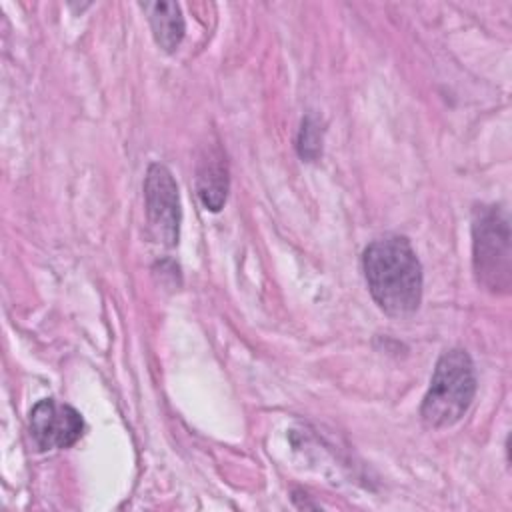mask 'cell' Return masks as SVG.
I'll return each instance as SVG.
<instances>
[{
    "instance_id": "cell-7",
    "label": "cell",
    "mask_w": 512,
    "mask_h": 512,
    "mask_svg": "<svg viewBox=\"0 0 512 512\" xmlns=\"http://www.w3.org/2000/svg\"><path fill=\"white\" fill-rule=\"evenodd\" d=\"M156 44L164 52H174L184 38V16L176 2H142Z\"/></svg>"
},
{
    "instance_id": "cell-2",
    "label": "cell",
    "mask_w": 512,
    "mask_h": 512,
    "mask_svg": "<svg viewBox=\"0 0 512 512\" xmlns=\"http://www.w3.org/2000/svg\"><path fill=\"white\" fill-rule=\"evenodd\" d=\"M474 394L476 374L470 354L462 348L442 352L420 406L422 422L428 428L456 424L468 412Z\"/></svg>"
},
{
    "instance_id": "cell-1",
    "label": "cell",
    "mask_w": 512,
    "mask_h": 512,
    "mask_svg": "<svg viewBox=\"0 0 512 512\" xmlns=\"http://www.w3.org/2000/svg\"><path fill=\"white\" fill-rule=\"evenodd\" d=\"M362 270L374 302L388 316L404 318L422 302V264L406 236L386 234L362 254Z\"/></svg>"
},
{
    "instance_id": "cell-5",
    "label": "cell",
    "mask_w": 512,
    "mask_h": 512,
    "mask_svg": "<svg viewBox=\"0 0 512 512\" xmlns=\"http://www.w3.org/2000/svg\"><path fill=\"white\" fill-rule=\"evenodd\" d=\"M28 428L40 450H56L70 448L78 442L84 430V420L70 404L44 398L30 410Z\"/></svg>"
},
{
    "instance_id": "cell-4",
    "label": "cell",
    "mask_w": 512,
    "mask_h": 512,
    "mask_svg": "<svg viewBox=\"0 0 512 512\" xmlns=\"http://www.w3.org/2000/svg\"><path fill=\"white\" fill-rule=\"evenodd\" d=\"M144 202H146V220L152 238L172 248L178 244L182 208L178 186L172 172L158 162H152L144 178Z\"/></svg>"
},
{
    "instance_id": "cell-3",
    "label": "cell",
    "mask_w": 512,
    "mask_h": 512,
    "mask_svg": "<svg viewBox=\"0 0 512 512\" xmlns=\"http://www.w3.org/2000/svg\"><path fill=\"white\" fill-rule=\"evenodd\" d=\"M472 268L476 282L492 294L512 286L510 222L500 206H482L472 222Z\"/></svg>"
},
{
    "instance_id": "cell-8",
    "label": "cell",
    "mask_w": 512,
    "mask_h": 512,
    "mask_svg": "<svg viewBox=\"0 0 512 512\" xmlns=\"http://www.w3.org/2000/svg\"><path fill=\"white\" fill-rule=\"evenodd\" d=\"M296 146H298L300 158L308 162L316 160L322 154V128L312 114L302 120Z\"/></svg>"
},
{
    "instance_id": "cell-6",
    "label": "cell",
    "mask_w": 512,
    "mask_h": 512,
    "mask_svg": "<svg viewBox=\"0 0 512 512\" xmlns=\"http://www.w3.org/2000/svg\"><path fill=\"white\" fill-rule=\"evenodd\" d=\"M228 164L220 148H208L206 154L200 158L198 176H196V190L200 202L206 210L218 212L228 196Z\"/></svg>"
}]
</instances>
